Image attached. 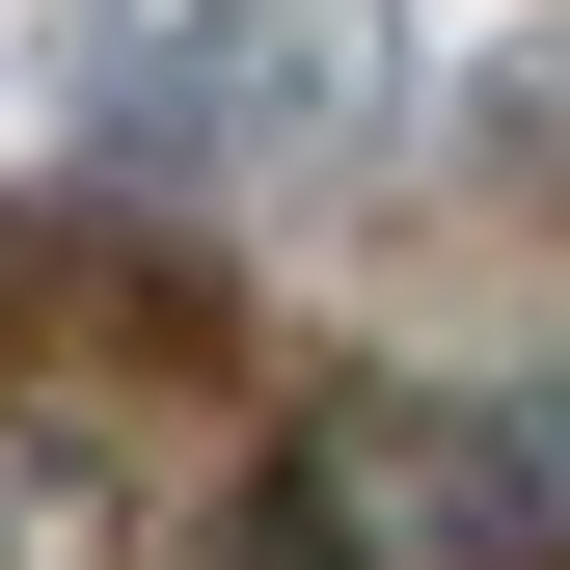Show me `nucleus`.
<instances>
[{"instance_id":"f257e3e1","label":"nucleus","mask_w":570,"mask_h":570,"mask_svg":"<svg viewBox=\"0 0 570 570\" xmlns=\"http://www.w3.org/2000/svg\"><path fill=\"white\" fill-rule=\"evenodd\" d=\"M55 136L136 190H326L407 136V0H82Z\"/></svg>"},{"instance_id":"f03ea898","label":"nucleus","mask_w":570,"mask_h":570,"mask_svg":"<svg viewBox=\"0 0 570 570\" xmlns=\"http://www.w3.org/2000/svg\"><path fill=\"white\" fill-rule=\"evenodd\" d=\"M272 543L299 570H517V435L489 407H326L299 462H272Z\"/></svg>"},{"instance_id":"7ed1b4c3","label":"nucleus","mask_w":570,"mask_h":570,"mask_svg":"<svg viewBox=\"0 0 570 570\" xmlns=\"http://www.w3.org/2000/svg\"><path fill=\"white\" fill-rule=\"evenodd\" d=\"M462 190H489V218H570V28H517L462 82Z\"/></svg>"},{"instance_id":"20e7f679","label":"nucleus","mask_w":570,"mask_h":570,"mask_svg":"<svg viewBox=\"0 0 570 570\" xmlns=\"http://www.w3.org/2000/svg\"><path fill=\"white\" fill-rule=\"evenodd\" d=\"M0 570H109V489L28 435V407H0Z\"/></svg>"},{"instance_id":"39448f33","label":"nucleus","mask_w":570,"mask_h":570,"mask_svg":"<svg viewBox=\"0 0 570 570\" xmlns=\"http://www.w3.org/2000/svg\"><path fill=\"white\" fill-rule=\"evenodd\" d=\"M489 435H517V517L570 543V381H517V407H489Z\"/></svg>"}]
</instances>
